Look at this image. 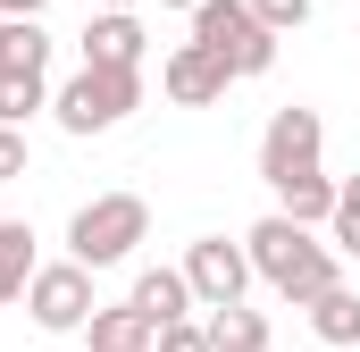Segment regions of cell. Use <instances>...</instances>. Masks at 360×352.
I'll use <instances>...</instances> for the list:
<instances>
[{"label": "cell", "instance_id": "cell-1", "mask_svg": "<svg viewBox=\"0 0 360 352\" xmlns=\"http://www.w3.org/2000/svg\"><path fill=\"white\" fill-rule=\"evenodd\" d=\"M243 252H252V277L269 285L276 302H293V310H310V302L344 277V252L319 244V227H302V218H285V210H269V218L243 235Z\"/></svg>", "mask_w": 360, "mask_h": 352}, {"label": "cell", "instance_id": "cell-2", "mask_svg": "<svg viewBox=\"0 0 360 352\" xmlns=\"http://www.w3.org/2000/svg\"><path fill=\"white\" fill-rule=\"evenodd\" d=\"M143 109V68H76L68 84H51V118L68 126V134H109V126H126Z\"/></svg>", "mask_w": 360, "mask_h": 352}, {"label": "cell", "instance_id": "cell-3", "mask_svg": "<svg viewBox=\"0 0 360 352\" xmlns=\"http://www.w3.org/2000/svg\"><path fill=\"white\" fill-rule=\"evenodd\" d=\"M134 244H151V201H143V193H92L84 210L68 218V252L84 268L134 260Z\"/></svg>", "mask_w": 360, "mask_h": 352}, {"label": "cell", "instance_id": "cell-4", "mask_svg": "<svg viewBox=\"0 0 360 352\" xmlns=\"http://www.w3.org/2000/svg\"><path fill=\"white\" fill-rule=\"evenodd\" d=\"M193 42H210V51L235 68V84H243V76H269L276 68V42H285V34H269V25L252 17V0H201V8H193Z\"/></svg>", "mask_w": 360, "mask_h": 352}, {"label": "cell", "instance_id": "cell-5", "mask_svg": "<svg viewBox=\"0 0 360 352\" xmlns=\"http://www.w3.org/2000/svg\"><path fill=\"white\" fill-rule=\"evenodd\" d=\"M319 151H327V118H319L310 101H285L269 126H260V184L276 193V184H293V176H319L327 168Z\"/></svg>", "mask_w": 360, "mask_h": 352}, {"label": "cell", "instance_id": "cell-6", "mask_svg": "<svg viewBox=\"0 0 360 352\" xmlns=\"http://www.w3.org/2000/svg\"><path fill=\"white\" fill-rule=\"evenodd\" d=\"M25 319L42 327V336H84L92 319V268L68 252V260H42L34 268V285H25Z\"/></svg>", "mask_w": 360, "mask_h": 352}, {"label": "cell", "instance_id": "cell-7", "mask_svg": "<svg viewBox=\"0 0 360 352\" xmlns=\"http://www.w3.org/2000/svg\"><path fill=\"white\" fill-rule=\"evenodd\" d=\"M184 277H193V302H201V310L243 302V294H252V252L226 244V235H201V244H184Z\"/></svg>", "mask_w": 360, "mask_h": 352}, {"label": "cell", "instance_id": "cell-8", "mask_svg": "<svg viewBox=\"0 0 360 352\" xmlns=\"http://www.w3.org/2000/svg\"><path fill=\"white\" fill-rule=\"evenodd\" d=\"M226 84H235V68H226L210 42H176V51L160 59V92H168L176 109H210V101H226Z\"/></svg>", "mask_w": 360, "mask_h": 352}, {"label": "cell", "instance_id": "cell-9", "mask_svg": "<svg viewBox=\"0 0 360 352\" xmlns=\"http://www.w3.org/2000/svg\"><path fill=\"white\" fill-rule=\"evenodd\" d=\"M143 51H151V34H143L134 8H101V17H84V59H92V68H143Z\"/></svg>", "mask_w": 360, "mask_h": 352}, {"label": "cell", "instance_id": "cell-10", "mask_svg": "<svg viewBox=\"0 0 360 352\" xmlns=\"http://www.w3.org/2000/svg\"><path fill=\"white\" fill-rule=\"evenodd\" d=\"M126 302H134L151 327H168V319H193V310H201V302H193V277H184V260H176V268H143Z\"/></svg>", "mask_w": 360, "mask_h": 352}, {"label": "cell", "instance_id": "cell-11", "mask_svg": "<svg viewBox=\"0 0 360 352\" xmlns=\"http://www.w3.org/2000/svg\"><path fill=\"white\" fill-rule=\"evenodd\" d=\"M151 336H160V327H151L134 302H92V319H84V344L92 352H143Z\"/></svg>", "mask_w": 360, "mask_h": 352}, {"label": "cell", "instance_id": "cell-12", "mask_svg": "<svg viewBox=\"0 0 360 352\" xmlns=\"http://www.w3.org/2000/svg\"><path fill=\"white\" fill-rule=\"evenodd\" d=\"M0 76H51V25L42 17H0Z\"/></svg>", "mask_w": 360, "mask_h": 352}, {"label": "cell", "instance_id": "cell-13", "mask_svg": "<svg viewBox=\"0 0 360 352\" xmlns=\"http://www.w3.org/2000/svg\"><path fill=\"white\" fill-rule=\"evenodd\" d=\"M201 319H210V344L218 352H269V310H252V302H218Z\"/></svg>", "mask_w": 360, "mask_h": 352}, {"label": "cell", "instance_id": "cell-14", "mask_svg": "<svg viewBox=\"0 0 360 352\" xmlns=\"http://www.w3.org/2000/svg\"><path fill=\"white\" fill-rule=\"evenodd\" d=\"M34 227L25 218H0V302H25V285H34Z\"/></svg>", "mask_w": 360, "mask_h": 352}, {"label": "cell", "instance_id": "cell-15", "mask_svg": "<svg viewBox=\"0 0 360 352\" xmlns=\"http://www.w3.org/2000/svg\"><path fill=\"white\" fill-rule=\"evenodd\" d=\"M310 336H319V344H360V294L344 285V277L310 302Z\"/></svg>", "mask_w": 360, "mask_h": 352}, {"label": "cell", "instance_id": "cell-16", "mask_svg": "<svg viewBox=\"0 0 360 352\" xmlns=\"http://www.w3.org/2000/svg\"><path fill=\"white\" fill-rule=\"evenodd\" d=\"M276 210H285V218H302V227H327V218H335V176L319 168V176L276 184Z\"/></svg>", "mask_w": 360, "mask_h": 352}, {"label": "cell", "instance_id": "cell-17", "mask_svg": "<svg viewBox=\"0 0 360 352\" xmlns=\"http://www.w3.org/2000/svg\"><path fill=\"white\" fill-rule=\"evenodd\" d=\"M327 244L360 260V176H335V218H327Z\"/></svg>", "mask_w": 360, "mask_h": 352}, {"label": "cell", "instance_id": "cell-18", "mask_svg": "<svg viewBox=\"0 0 360 352\" xmlns=\"http://www.w3.org/2000/svg\"><path fill=\"white\" fill-rule=\"evenodd\" d=\"M34 109H51V76H0V126H25Z\"/></svg>", "mask_w": 360, "mask_h": 352}, {"label": "cell", "instance_id": "cell-19", "mask_svg": "<svg viewBox=\"0 0 360 352\" xmlns=\"http://www.w3.org/2000/svg\"><path fill=\"white\" fill-rule=\"evenodd\" d=\"M151 352H218V344H210V319L193 310V319H168V327L151 336Z\"/></svg>", "mask_w": 360, "mask_h": 352}, {"label": "cell", "instance_id": "cell-20", "mask_svg": "<svg viewBox=\"0 0 360 352\" xmlns=\"http://www.w3.org/2000/svg\"><path fill=\"white\" fill-rule=\"evenodd\" d=\"M310 8H319V0H252V17H260L269 34H293V25H310Z\"/></svg>", "mask_w": 360, "mask_h": 352}, {"label": "cell", "instance_id": "cell-21", "mask_svg": "<svg viewBox=\"0 0 360 352\" xmlns=\"http://www.w3.org/2000/svg\"><path fill=\"white\" fill-rule=\"evenodd\" d=\"M25 168H34V151H25V126H0V184H17Z\"/></svg>", "mask_w": 360, "mask_h": 352}, {"label": "cell", "instance_id": "cell-22", "mask_svg": "<svg viewBox=\"0 0 360 352\" xmlns=\"http://www.w3.org/2000/svg\"><path fill=\"white\" fill-rule=\"evenodd\" d=\"M51 0H0V17H42Z\"/></svg>", "mask_w": 360, "mask_h": 352}, {"label": "cell", "instance_id": "cell-23", "mask_svg": "<svg viewBox=\"0 0 360 352\" xmlns=\"http://www.w3.org/2000/svg\"><path fill=\"white\" fill-rule=\"evenodd\" d=\"M160 8H184V17H193V8H201V0H160Z\"/></svg>", "mask_w": 360, "mask_h": 352}, {"label": "cell", "instance_id": "cell-24", "mask_svg": "<svg viewBox=\"0 0 360 352\" xmlns=\"http://www.w3.org/2000/svg\"><path fill=\"white\" fill-rule=\"evenodd\" d=\"M101 8H143V0H101Z\"/></svg>", "mask_w": 360, "mask_h": 352}, {"label": "cell", "instance_id": "cell-25", "mask_svg": "<svg viewBox=\"0 0 360 352\" xmlns=\"http://www.w3.org/2000/svg\"><path fill=\"white\" fill-rule=\"evenodd\" d=\"M327 352H360V344H327Z\"/></svg>", "mask_w": 360, "mask_h": 352}, {"label": "cell", "instance_id": "cell-26", "mask_svg": "<svg viewBox=\"0 0 360 352\" xmlns=\"http://www.w3.org/2000/svg\"><path fill=\"white\" fill-rule=\"evenodd\" d=\"M143 352H151V344H143Z\"/></svg>", "mask_w": 360, "mask_h": 352}]
</instances>
